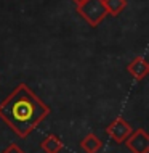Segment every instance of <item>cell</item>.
Wrapping results in <instances>:
<instances>
[{
	"instance_id": "cell-10",
	"label": "cell",
	"mask_w": 149,
	"mask_h": 153,
	"mask_svg": "<svg viewBox=\"0 0 149 153\" xmlns=\"http://www.w3.org/2000/svg\"><path fill=\"white\" fill-rule=\"evenodd\" d=\"M72 2H74V3H76V7H77V5H80V3H82V2H84V0H72Z\"/></svg>"
},
{
	"instance_id": "cell-2",
	"label": "cell",
	"mask_w": 149,
	"mask_h": 153,
	"mask_svg": "<svg viewBox=\"0 0 149 153\" xmlns=\"http://www.w3.org/2000/svg\"><path fill=\"white\" fill-rule=\"evenodd\" d=\"M77 13L85 19V23L90 27L99 26L103 19L107 16L103 0H84L80 5H77Z\"/></svg>"
},
{
	"instance_id": "cell-3",
	"label": "cell",
	"mask_w": 149,
	"mask_h": 153,
	"mask_svg": "<svg viewBox=\"0 0 149 153\" xmlns=\"http://www.w3.org/2000/svg\"><path fill=\"white\" fill-rule=\"evenodd\" d=\"M131 131H133V129H131L130 123L125 121V119L120 118V116L115 118L114 121L106 127V134L109 135L115 143H123L127 140L128 135L131 134Z\"/></svg>"
},
{
	"instance_id": "cell-7",
	"label": "cell",
	"mask_w": 149,
	"mask_h": 153,
	"mask_svg": "<svg viewBox=\"0 0 149 153\" xmlns=\"http://www.w3.org/2000/svg\"><path fill=\"white\" fill-rule=\"evenodd\" d=\"M40 148L45 153H59L63 150V140L55 134H50L40 142Z\"/></svg>"
},
{
	"instance_id": "cell-4",
	"label": "cell",
	"mask_w": 149,
	"mask_h": 153,
	"mask_svg": "<svg viewBox=\"0 0 149 153\" xmlns=\"http://www.w3.org/2000/svg\"><path fill=\"white\" fill-rule=\"evenodd\" d=\"M125 145L131 153H149V135L144 129L131 131L127 137Z\"/></svg>"
},
{
	"instance_id": "cell-6",
	"label": "cell",
	"mask_w": 149,
	"mask_h": 153,
	"mask_svg": "<svg viewBox=\"0 0 149 153\" xmlns=\"http://www.w3.org/2000/svg\"><path fill=\"white\" fill-rule=\"evenodd\" d=\"M103 147V142L98 135H95L93 132L87 134L84 139L80 140V148L84 150L85 153H98Z\"/></svg>"
},
{
	"instance_id": "cell-8",
	"label": "cell",
	"mask_w": 149,
	"mask_h": 153,
	"mask_svg": "<svg viewBox=\"0 0 149 153\" xmlns=\"http://www.w3.org/2000/svg\"><path fill=\"white\" fill-rule=\"evenodd\" d=\"M103 2H104L107 15L111 16H119L127 8V0H103Z\"/></svg>"
},
{
	"instance_id": "cell-5",
	"label": "cell",
	"mask_w": 149,
	"mask_h": 153,
	"mask_svg": "<svg viewBox=\"0 0 149 153\" xmlns=\"http://www.w3.org/2000/svg\"><path fill=\"white\" fill-rule=\"evenodd\" d=\"M127 71L135 81H143L149 74V63L144 56H135L130 63L127 65Z\"/></svg>"
},
{
	"instance_id": "cell-9",
	"label": "cell",
	"mask_w": 149,
	"mask_h": 153,
	"mask_svg": "<svg viewBox=\"0 0 149 153\" xmlns=\"http://www.w3.org/2000/svg\"><path fill=\"white\" fill-rule=\"evenodd\" d=\"M2 153H26V152L21 150V148L16 145V143H10V145H8V147H7Z\"/></svg>"
},
{
	"instance_id": "cell-1",
	"label": "cell",
	"mask_w": 149,
	"mask_h": 153,
	"mask_svg": "<svg viewBox=\"0 0 149 153\" xmlns=\"http://www.w3.org/2000/svg\"><path fill=\"white\" fill-rule=\"evenodd\" d=\"M48 114L50 106L24 82L0 102V119L21 139H26Z\"/></svg>"
}]
</instances>
